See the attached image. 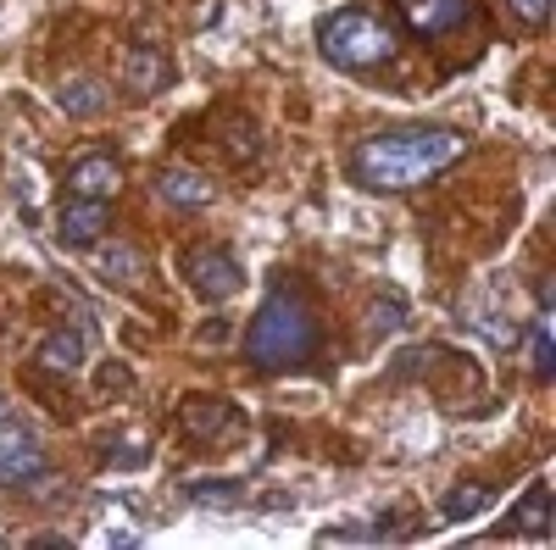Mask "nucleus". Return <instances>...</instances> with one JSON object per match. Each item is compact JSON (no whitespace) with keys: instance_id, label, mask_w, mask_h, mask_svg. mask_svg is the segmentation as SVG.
Returning <instances> with one entry per match:
<instances>
[{"instance_id":"nucleus-9","label":"nucleus","mask_w":556,"mask_h":550,"mask_svg":"<svg viewBox=\"0 0 556 550\" xmlns=\"http://www.w3.org/2000/svg\"><path fill=\"white\" fill-rule=\"evenodd\" d=\"M395 12L412 34H424V39H440L462 23H473V0H395Z\"/></svg>"},{"instance_id":"nucleus-21","label":"nucleus","mask_w":556,"mask_h":550,"mask_svg":"<svg viewBox=\"0 0 556 550\" xmlns=\"http://www.w3.org/2000/svg\"><path fill=\"white\" fill-rule=\"evenodd\" d=\"M506 7H513V17L523 28H545L551 23V0H506Z\"/></svg>"},{"instance_id":"nucleus-10","label":"nucleus","mask_w":556,"mask_h":550,"mask_svg":"<svg viewBox=\"0 0 556 550\" xmlns=\"http://www.w3.org/2000/svg\"><path fill=\"white\" fill-rule=\"evenodd\" d=\"M123 190V167L112 151H84L67 162V195H89V201H112Z\"/></svg>"},{"instance_id":"nucleus-18","label":"nucleus","mask_w":556,"mask_h":550,"mask_svg":"<svg viewBox=\"0 0 556 550\" xmlns=\"http://www.w3.org/2000/svg\"><path fill=\"white\" fill-rule=\"evenodd\" d=\"M529 367H534L540 384L556 373V340H551V317H545V311H540V323H534V334H529Z\"/></svg>"},{"instance_id":"nucleus-6","label":"nucleus","mask_w":556,"mask_h":550,"mask_svg":"<svg viewBox=\"0 0 556 550\" xmlns=\"http://www.w3.org/2000/svg\"><path fill=\"white\" fill-rule=\"evenodd\" d=\"M178 429L190 439H206V445H235L245 434V411L228 400H212V395H190L178 406Z\"/></svg>"},{"instance_id":"nucleus-22","label":"nucleus","mask_w":556,"mask_h":550,"mask_svg":"<svg viewBox=\"0 0 556 550\" xmlns=\"http://www.w3.org/2000/svg\"><path fill=\"white\" fill-rule=\"evenodd\" d=\"M228 334H235V329H228V323H206V329H201L195 340H201L206 350H223V340H228Z\"/></svg>"},{"instance_id":"nucleus-7","label":"nucleus","mask_w":556,"mask_h":550,"mask_svg":"<svg viewBox=\"0 0 556 550\" xmlns=\"http://www.w3.org/2000/svg\"><path fill=\"white\" fill-rule=\"evenodd\" d=\"M117 78H123V89H128L134 101H156V95H167V89H173L178 67H173L167 51H156V44H134V51H123Z\"/></svg>"},{"instance_id":"nucleus-20","label":"nucleus","mask_w":556,"mask_h":550,"mask_svg":"<svg viewBox=\"0 0 556 550\" xmlns=\"http://www.w3.org/2000/svg\"><path fill=\"white\" fill-rule=\"evenodd\" d=\"M96 389H101L106 400H123V395H134V367H128V361H106L101 373H96Z\"/></svg>"},{"instance_id":"nucleus-19","label":"nucleus","mask_w":556,"mask_h":550,"mask_svg":"<svg viewBox=\"0 0 556 550\" xmlns=\"http://www.w3.org/2000/svg\"><path fill=\"white\" fill-rule=\"evenodd\" d=\"M406 323V300L390 290V295H379L374 300V311H367V334H390V329H401Z\"/></svg>"},{"instance_id":"nucleus-17","label":"nucleus","mask_w":556,"mask_h":550,"mask_svg":"<svg viewBox=\"0 0 556 550\" xmlns=\"http://www.w3.org/2000/svg\"><path fill=\"white\" fill-rule=\"evenodd\" d=\"M184 500H195V507H240L245 484L240 478H195V484H184Z\"/></svg>"},{"instance_id":"nucleus-1","label":"nucleus","mask_w":556,"mask_h":550,"mask_svg":"<svg viewBox=\"0 0 556 550\" xmlns=\"http://www.w3.org/2000/svg\"><path fill=\"white\" fill-rule=\"evenodd\" d=\"M462 156H468V133L445 128V123H424V128L367 133V140L351 151L345 172L367 195H406V190L434 183L440 172H451Z\"/></svg>"},{"instance_id":"nucleus-4","label":"nucleus","mask_w":556,"mask_h":550,"mask_svg":"<svg viewBox=\"0 0 556 550\" xmlns=\"http://www.w3.org/2000/svg\"><path fill=\"white\" fill-rule=\"evenodd\" d=\"M45 473H51V456H45L39 434L12 418V406L0 400V484L7 489H34Z\"/></svg>"},{"instance_id":"nucleus-2","label":"nucleus","mask_w":556,"mask_h":550,"mask_svg":"<svg viewBox=\"0 0 556 550\" xmlns=\"http://www.w3.org/2000/svg\"><path fill=\"white\" fill-rule=\"evenodd\" d=\"M317 345H323L317 311L301 295H290L285 284L256 306L251 329H245V356H251L256 373H301L317 356Z\"/></svg>"},{"instance_id":"nucleus-5","label":"nucleus","mask_w":556,"mask_h":550,"mask_svg":"<svg viewBox=\"0 0 556 550\" xmlns=\"http://www.w3.org/2000/svg\"><path fill=\"white\" fill-rule=\"evenodd\" d=\"M184 279L201 300H235L245 290V267L235 261L228 245H190L184 251Z\"/></svg>"},{"instance_id":"nucleus-16","label":"nucleus","mask_w":556,"mask_h":550,"mask_svg":"<svg viewBox=\"0 0 556 550\" xmlns=\"http://www.w3.org/2000/svg\"><path fill=\"white\" fill-rule=\"evenodd\" d=\"M490 507V484H456V489H445V500H440V517L445 523H468V517H479Z\"/></svg>"},{"instance_id":"nucleus-13","label":"nucleus","mask_w":556,"mask_h":550,"mask_svg":"<svg viewBox=\"0 0 556 550\" xmlns=\"http://www.w3.org/2000/svg\"><path fill=\"white\" fill-rule=\"evenodd\" d=\"M513 528H518L523 539H551V484H545V478H534L529 495L513 507Z\"/></svg>"},{"instance_id":"nucleus-14","label":"nucleus","mask_w":556,"mask_h":550,"mask_svg":"<svg viewBox=\"0 0 556 550\" xmlns=\"http://www.w3.org/2000/svg\"><path fill=\"white\" fill-rule=\"evenodd\" d=\"M106 84L101 78H89V73H78V78H67L62 89H56V106L67 112V117H96V112H106Z\"/></svg>"},{"instance_id":"nucleus-11","label":"nucleus","mask_w":556,"mask_h":550,"mask_svg":"<svg viewBox=\"0 0 556 550\" xmlns=\"http://www.w3.org/2000/svg\"><path fill=\"white\" fill-rule=\"evenodd\" d=\"M156 195L173 206V212H201V206H212V178L201 172V167H167L162 178H156Z\"/></svg>"},{"instance_id":"nucleus-8","label":"nucleus","mask_w":556,"mask_h":550,"mask_svg":"<svg viewBox=\"0 0 556 550\" xmlns=\"http://www.w3.org/2000/svg\"><path fill=\"white\" fill-rule=\"evenodd\" d=\"M106 228H112V201L67 195L62 212H56V234H62V245H73V251L101 245V240H106Z\"/></svg>"},{"instance_id":"nucleus-15","label":"nucleus","mask_w":556,"mask_h":550,"mask_svg":"<svg viewBox=\"0 0 556 550\" xmlns=\"http://www.w3.org/2000/svg\"><path fill=\"white\" fill-rule=\"evenodd\" d=\"M96 272H101L106 284H117V290H134L139 279H146V261H139V251H134V245H106V240H101Z\"/></svg>"},{"instance_id":"nucleus-12","label":"nucleus","mask_w":556,"mask_h":550,"mask_svg":"<svg viewBox=\"0 0 556 550\" xmlns=\"http://www.w3.org/2000/svg\"><path fill=\"white\" fill-rule=\"evenodd\" d=\"M84 361H89V329H56L51 340L39 345L45 373H78Z\"/></svg>"},{"instance_id":"nucleus-3","label":"nucleus","mask_w":556,"mask_h":550,"mask_svg":"<svg viewBox=\"0 0 556 550\" xmlns=\"http://www.w3.org/2000/svg\"><path fill=\"white\" fill-rule=\"evenodd\" d=\"M317 56L334 73H379L401 56V34L367 7H340L317 17Z\"/></svg>"}]
</instances>
